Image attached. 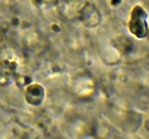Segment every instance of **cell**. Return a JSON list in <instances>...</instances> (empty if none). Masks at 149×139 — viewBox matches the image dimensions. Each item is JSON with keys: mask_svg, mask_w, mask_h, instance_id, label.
Wrapping results in <instances>:
<instances>
[{"mask_svg": "<svg viewBox=\"0 0 149 139\" xmlns=\"http://www.w3.org/2000/svg\"><path fill=\"white\" fill-rule=\"evenodd\" d=\"M129 29L133 35L138 38H143L148 33L147 15L145 10L140 6L133 8L129 22Z\"/></svg>", "mask_w": 149, "mask_h": 139, "instance_id": "obj_1", "label": "cell"}]
</instances>
